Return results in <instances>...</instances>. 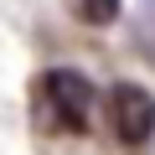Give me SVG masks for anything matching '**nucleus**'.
Masks as SVG:
<instances>
[{
	"label": "nucleus",
	"instance_id": "f257e3e1",
	"mask_svg": "<svg viewBox=\"0 0 155 155\" xmlns=\"http://www.w3.org/2000/svg\"><path fill=\"white\" fill-rule=\"evenodd\" d=\"M36 104H41V119H47L52 129L83 134V129L93 124V104H98V93H93V83H88L83 72L57 67V72H47L41 83H36Z\"/></svg>",
	"mask_w": 155,
	"mask_h": 155
},
{
	"label": "nucleus",
	"instance_id": "f03ea898",
	"mask_svg": "<svg viewBox=\"0 0 155 155\" xmlns=\"http://www.w3.org/2000/svg\"><path fill=\"white\" fill-rule=\"evenodd\" d=\"M109 124H114V134H119L124 145H145V140L155 134V98H150V88L119 83V88L109 93Z\"/></svg>",
	"mask_w": 155,
	"mask_h": 155
},
{
	"label": "nucleus",
	"instance_id": "7ed1b4c3",
	"mask_svg": "<svg viewBox=\"0 0 155 155\" xmlns=\"http://www.w3.org/2000/svg\"><path fill=\"white\" fill-rule=\"evenodd\" d=\"M72 5H78V21L83 26H109L119 16V0H72Z\"/></svg>",
	"mask_w": 155,
	"mask_h": 155
},
{
	"label": "nucleus",
	"instance_id": "20e7f679",
	"mask_svg": "<svg viewBox=\"0 0 155 155\" xmlns=\"http://www.w3.org/2000/svg\"><path fill=\"white\" fill-rule=\"evenodd\" d=\"M134 41L155 57V0H140V21H134Z\"/></svg>",
	"mask_w": 155,
	"mask_h": 155
}]
</instances>
